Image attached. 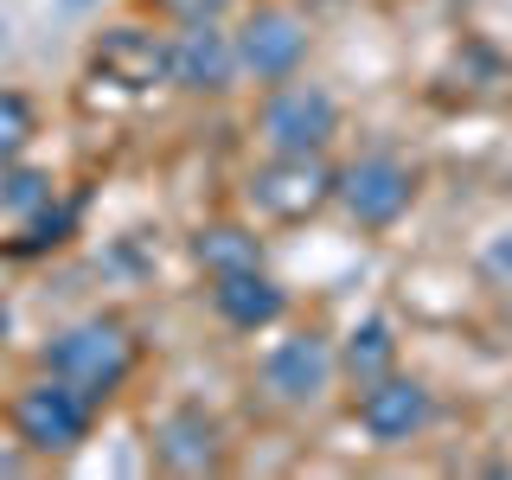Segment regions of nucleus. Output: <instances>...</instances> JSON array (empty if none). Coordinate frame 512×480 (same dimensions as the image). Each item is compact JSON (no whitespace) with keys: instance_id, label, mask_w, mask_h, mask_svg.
<instances>
[{"instance_id":"6ab92c4d","label":"nucleus","mask_w":512,"mask_h":480,"mask_svg":"<svg viewBox=\"0 0 512 480\" xmlns=\"http://www.w3.org/2000/svg\"><path fill=\"white\" fill-rule=\"evenodd\" d=\"M58 7H64V13H90L96 0H58Z\"/></svg>"},{"instance_id":"0eeeda50","label":"nucleus","mask_w":512,"mask_h":480,"mask_svg":"<svg viewBox=\"0 0 512 480\" xmlns=\"http://www.w3.org/2000/svg\"><path fill=\"white\" fill-rule=\"evenodd\" d=\"M333 378H340V346L327 333H288L263 352V391L288 410L320 404L333 391Z\"/></svg>"},{"instance_id":"ddd939ff","label":"nucleus","mask_w":512,"mask_h":480,"mask_svg":"<svg viewBox=\"0 0 512 480\" xmlns=\"http://www.w3.org/2000/svg\"><path fill=\"white\" fill-rule=\"evenodd\" d=\"M192 263L205 269V276H231V269H256L263 263V237L250 231V224L237 218H212L192 231Z\"/></svg>"},{"instance_id":"1a4fd4ad","label":"nucleus","mask_w":512,"mask_h":480,"mask_svg":"<svg viewBox=\"0 0 512 480\" xmlns=\"http://www.w3.org/2000/svg\"><path fill=\"white\" fill-rule=\"evenodd\" d=\"M231 39H237V71L256 77V84H282L308 58V20L288 7H256Z\"/></svg>"},{"instance_id":"20e7f679","label":"nucleus","mask_w":512,"mask_h":480,"mask_svg":"<svg viewBox=\"0 0 512 480\" xmlns=\"http://www.w3.org/2000/svg\"><path fill=\"white\" fill-rule=\"evenodd\" d=\"M333 173L340 167H327V154H269L263 167H250L244 199L269 224H301L333 205Z\"/></svg>"},{"instance_id":"f8f14e48","label":"nucleus","mask_w":512,"mask_h":480,"mask_svg":"<svg viewBox=\"0 0 512 480\" xmlns=\"http://www.w3.org/2000/svg\"><path fill=\"white\" fill-rule=\"evenodd\" d=\"M212 308H218L224 327L263 333V327H276V320L288 314V288L269 276L263 263H256V269H231V276H212Z\"/></svg>"},{"instance_id":"4468645a","label":"nucleus","mask_w":512,"mask_h":480,"mask_svg":"<svg viewBox=\"0 0 512 480\" xmlns=\"http://www.w3.org/2000/svg\"><path fill=\"white\" fill-rule=\"evenodd\" d=\"M340 372L352 384H372L384 372H397V333H391V320L384 314H365L359 327L340 340Z\"/></svg>"},{"instance_id":"9d476101","label":"nucleus","mask_w":512,"mask_h":480,"mask_svg":"<svg viewBox=\"0 0 512 480\" xmlns=\"http://www.w3.org/2000/svg\"><path fill=\"white\" fill-rule=\"evenodd\" d=\"M154 468H167V474H218L224 468V423L205 404H173L154 423Z\"/></svg>"},{"instance_id":"2eb2a0df","label":"nucleus","mask_w":512,"mask_h":480,"mask_svg":"<svg viewBox=\"0 0 512 480\" xmlns=\"http://www.w3.org/2000/svg\"><path fill=\"white\" fill-rule=\"evenodd\" d=\"M71 231H77V205L52 192L39 212H26V218H20V237H13V250H20V256H45V250L71 244Z\"/></svg>"},{"instance_id":"dca6fc26","label":"nucleus","mask_w":512,"mask_h":480,"mask_svg":"<svg viewBox=\"0 0 512 480\" xmlns=\"http://www.w3.org/2000/svg\"><path fill=\"white\" fill-rule=\"evenodd\" d=\"M45 199H52V173H45V167H20V160L0 167V212H7V218L39 212Z\"/></svg>"},{"instance_id":"6e6552de","label":"nucleus","mask_w":512,"mask_h":480,"mask_svg":"<svg viewBox=\"0 0 512 480\" xmlns=\"http://www.w3.org/2000/svg\"><path fill=\"white\" fill-rule=\"evenodd\" d=\"M429 423H436V391H429L423 378L384 372L372 384H359V429L378 448H404V442L423 436Z\"/></svg>"},{"instance_id":"39448f33","label":"nucleus","mask_w":512,"mask_h":480,"mask_svg":"<svg viewBox=\"0 0 512 480\" xmlns=\"http://www.w3.org/2000/svg\"><path fill=\"white\" fill-rule=\"evenodd\" d=\"M333 205L359 224V231H391L416 205V167L397 154H359L333 173Z\"/></svg>"},{"instance_id":"f257e3e1","label":"nucleus","mask_w":512,"mask_h":480,"mask_svg":"<svg viewBox=\"0 0 512 480\" xmlns=\"http://www.w3.org/2000/svg\"><path fill=\"white\" fill-rule=\"evenodd\" d=\"M135 365H141V346H135V333H128L116 314L71 320V327H58L52 340H45V372L77 384L96 410L135 378Z\"/></svg>"},{"instance_id":"9b49d317","label":"nucleus","mask_w":512,"mask_h":480,"mask_svg":"<svg viewBox=\"0 0 512 480\" xmlns=\"http://www.w3.org/2000/svg\"><path fill=\"white\" fill-rule=\"evenodd\" d=\"M167 39H173V77H167L173 90L224 96L237 77H244V71H237V39L224 26H173Z\"/></svg>"},{"instance_id":"a211bd4d","label":"nucleus","mask_w":512,"mask_h":480,"mask_svg":"<svg viewBox=\"0 0 512 480\" xmlns=\"http://www.w3.org/2000/svg\"><path fill=\"white\" fill-rule=\"evenodd\" d=\"M154 20L167 26H224V13H231V0H148Z\"/></svg>"},{"instance_id":"423d86ee","label":"nucleus","mask_w":512,"mask_h":480,"mask_svg":"<svg viewBox=\"0 0 512 480\" xmlns=\"http://www.w3.org/2000/svg\"><path fill=\"white\" fill-rule=\"evenodd\" d=\"M90 77L122 96H148L173 77V39L141 20H122V26H103L90 39Z\"/></svg>"},{"instance_id":"7ed1b4c3","label":"nucleus","mask_w":512,"mask_h":480,"mask_svg":"<svg viewBox=\"0 0 512 480\" xmlns=\"http://www.w3.org/2000/svg\"><path fill=\"white\" fill-rule=\"evenodd\" d=\"M256 128H263L269 154H327L333 135H340V103H333L327 84L282 77V84H269L263 109H256Z\"/></svg>"},{"instance_id":"f03ea898","label":"nucleus","mask_w":512,"mask_h":480,"mask_svg":"<svg viewBox=\"0 0 512 480\" xmlns=\"http://www.w3.org/2000/svg\"><path fill=\"white\" fill-rule=\"evenodd\" d=\"M13 436H20L26 455H71V448H84L90 442V429H96V404L77 384H64V378H32L20 384V397H13Z\"/></svg>"},{"instance_id":"f3484780","label":"nucleus","mask_w":512,"mask_h":480,"mask_svg":"<svg viewBox=\"0 0 512 480\" xmlns=\"http://www.w3.org/2000/svg\"><path fill=\"white\" fill-rule=\"evenodd\" d=\"M32 135H39V109H32V96L26 90H0V167L20 160L32 148Z\"/></svg>"}]
</instances>
